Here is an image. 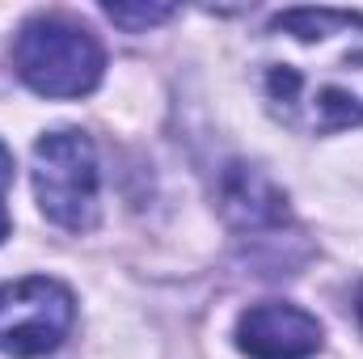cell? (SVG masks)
Here are the masks:
<instances>
[{
  "instance_id": "obj_1",
  "label": "cell",
  "mask_w": 363,
  "mask_h": 359,
  "mask_svg": "<svg viewBox=\"0 0 363 359\" xmlns=\"http://www.w3.org/2000/svg\"><path fill=\"white\" fill-rule=\"evenodd\" d=\"M258 97L300 136L363 127V17L342 9H287L254 51Z\"/></svg>"
},
{
  "instance_id": "obj_2",
  "label": "cell",
  "mask_w": 363,
  "mask_h": 359,
  "mask_svg": "<svg viewBox=\"0 0 363 359\" xmlns=\"http://www.w3.org/2000/svg\"><path fill=\"white\" fill-rule=\"evenodd\" d=\"M13 68L43 97H85L101 85L106 51L89 26L64 13H38L13 38Z\"/></svg>"
},
{
  "instance_id": "obj_3",
  "label": "cell",
  "mask_w": 363,
  "mask_h": 359,
  "mask_svg": "<svg viewBox=\"0 0 363 359\" xmlns=\"http://www.w3.org/2000/svg\"><path fill=\"white\" fill-rule=\"evenodd\" d=\"M30 182H34V199L38 211L68 228V233H89L97 224V148L85 131L77 127H60L34 140L30 153Z\"/></svg>"
},
{
  "instance_id": "obj_4",
  "label": "cell",
  "mask_w": 363,
  "mask_h": 359,
  "mask_svg": "<svg viewBox=\"0 0 363 359\" xmlns=\"http://www.w3.org/2000/svg\"><path fill=\"white\" fill-rule=\"evenodd\" d=\"M77 321V296L51 275L0 283V351L13 359H43L60 351Z\"/></svg>"
},
{
  "instance_id": "obj_5",
  "label": "cell",
  "mask_w": 363,
  "mask_h": 359,
  "mask_svg": "<svg viewBox=\"0 0 363 359\" xmlns=\"http://www.w3.org/2000/svg\"><path fill=\"white\" fill-rule=\"evenodd\" d=\"M321 343H325L321 321L287 300L250 304L237 317V347L250 359H313Z\"/></svg>"
},
{
  "instance_id": "obj_6",
  "label": "cell",
  "mask_w": 363,
  "mask_h": 359,
  "mask_svg": "<svg viewBox=\"0 0 363 359\" xmlns=\"http://www.w3.org/2000/svg\"><path fill=\"white\" fill-rule=\"evenodd\" d=\"M220 211L228 216V224L237 228H250V233H262L287 220V199L283 190L274 186L262 170L245 165V161H233L224 165L220 174Z\"/></svg>"
},
{
  "instance_id": "obj_7",
  "label": "cell",
  "mask_w": 363,
  "mask_h": 359,
  "mask_svg": "<svg viewBox=\"0 0 363 359\" xmlns=\"http://www.w3.org/2000/svg\"><path fill=\"white\" fill-rule=\"evenodd\" d=\"M101 13H106L114 26H123V30L140 34V30H148V26H161V21H169L178 9H174V4H106Z\"/></svg>"
},
{
  "instance_id": "obj_8",
  "label": "cell",
  "mask_w": 363,
  "mask_h": 359,
  "mask_svg": "<svg viewBox=\"0 0 363 359\" xmlns=\"http://www.w3.org/2000/svg\"><path fill=\"white\" fill-rule=\"evenodd\" d=\"M9 186H13V153L0 144V194H4Z\"/></svg>"
},
{
  "instance_id": "obj_9",
  "label": "cell",
  "mask_w": 363,
  "mask_h": 359,
  "mask_svg": "<svg viewBox=\"0 0 363 359\" xmlns=\"http://www.w3.org/2000/svg\"><path fill=\"white\" fill-rule=\"evenodd\" d=\"M9 237V211H4V203H0V241Z\"/></svg>"
},
{
  "instance_id": "obj_10",
  "label": "cell",
  "mask_w": 363,
  "mask_h": 359,
  "mask_svg": "<svg viewBox=\"0 0 363 359\" xmlns=\"http://www.w3.org/2000/svg\"><path fill=\"white\" fill-rule=\"evenodd\" d=\"M355 313H359V321H363V287H359V300H355Z\"/></svg>"
}]
</instances>
